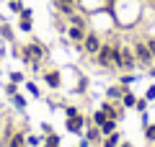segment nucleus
Returning a JSON list of instances; mask_svg holds the SVG:
<instances>
[{
	"label": "nucleus",
	"mask_w": 155,
	"mask_h": 147,
	"mask_svg": "<svg viewBox=\"0 0 155 147\" xmlns=\"http://www.w3.org/2000/svg\"><path fill=\"white\" fill-rule=\"evenodd\" d=\"M21 57H23V62L26 65H31V67H36L39 62L47 57V49L41 47V44H36V41H31V44H26V47L21 49Z\"/></svg>",
	"instance_id": "obj_2"
},
{
	"label": "nucleus",
	"mask_w": 155,
	"mask_h": 147,
	"mask_svg": "<svg viewBox=\"0 0 155 147\" xmlns=\"http://www.w3.org/2000/svg\"><path fill=\"white\" fill-rule=\"evenodd\" d=\"M122 44H101V49L96 52V65L98 67H114V60L119 54Z\"/></svg>",
	"instance_id": "obj_1"
},
{
	"label": "nucleus",
	"mask_w": 155,
	"mask_h": 147,
	"mask_svg": "<svg viewBox=\"0 0 155 147\" xmlns=\"http://www.w3.org/2000/svg\"><path fill=\"white\" fill-rule=\"evenodd\" d=\"M122 93H124V88H116V85H111L109 90H106V96H109L111 101H116V98H122Z\"/></svg>",
	"instance_id": "obj_16"
},
{
	"label": "nucleus",
	"mask_w": 155,
	"mask_h": 147,
	"mask_svg": "<svg viewBox=\"0 0 155 147\" xmlns=\"http://www.w3.org/2000/svg\"><path fill=\"white\" fill-rule=\"evenodd\" d=\"M8 147H26V137H23V132L8 134Z\"/></svg>",
	"instance_id": "obj_10"
},
{
	"label": "nucleus",
	"mask_w": 155,
	"mask_h": 147,
	"mask_svg": "<svg viewBox=\"0 0 155 147\" xmlns=\"http://www.w3.org/2000/svg\"><path fill=\"white\" fill-rule=\"evenodd\" d=\"M0 34H3V39H8V41L13 39V28L8 26V23H3V26H0Z\"/></svg>",
	"instance_id": "obj_20"
},
{
	"label": "nucleus",
	"mask_w": 155,
	"mask_h": 147,
	"mask_svg": "<svg viewBox=\"0 0 155 147\" xmlns=\"http://www.w3.org/2000/svg\"><path fill=\"white\" fill-rule=\"evenodd\" d=\"M145 98H147V101H155V85H150V88H147V93H145Z\"/></svg>",
	"instance_id": "obj_25"
},
{
	"label": "nucleus",
	"mask_w": 155,
	"mask_h": 147,
	"mask_svg": "<svg viewBox=\"0 0 155 147\" xmlns=\"http://www.w3.org/2000/svg\"><path fill=\"white\" fill-rule=\"evenodd\" d=\"M145 137H147V142H155V124L145 126Z\"/></svg>",
	"instance_id": "obj_21"
},
{
	"label": "nucleus",
	"mask_w": 155,
	"mask_h": 147,
	"mask_svg": "<svg viewBox=\"0 0 155 147\" xmlns=\"http://www.w3.org/2000/svg\"><path fill=\"white\" fill-rule=\"evenodd\" d=\"M114 67H116V70H134V67H137L134 52L122 47V49H119V54H116V60H114Z\"/></svg>",
	"instance_id": "obj_4"
},
{
	"label": "nucleus",
	"mask_w": 155,
	"mask_h": 147,
	"mask_svg": "<svg viewBox=\"0 0 155 147\" xmlns=\"http://www.w3.org/2000/svg\"><path fill=\"white\" fill-rule=\"evenodd\" d=\"M65 114H67V119H70V116H78V114H80V111H78L75 106H67V109H65Z\"/></svg>",
	"instance_id": "obj_24"
},
{
	"label": "nucleus",
	"mask_w": 155,
	"mask_h": 147,
	"mask_svg": "<svg viewBox=\"0 0 155 147\" xmlns=\"http://www.w3.org/2000/svg\"><path fill=\"white\" fill-rule=\"evenodd\" d=\"M13 106H16V109H26V101H23V96H18V93H13Z\"/></svg>",
	"instance_id": "obj_19"
},
{
	"label": "nucleus",
	"mask_w": 155,
	"mask_h": 147,
	"mask_svg": "<svg viewBox=\"0 0 155 147\" xmlns=\"http://www.w3.org/2000/svg\"><path fill=\"white\" fill-rule=\"evenodd\" d=\"M11 83H16V85L23 83V75H21V72H11Z\"/></svg>",
	"instance_id": "obj_23"
},
{
	"label": "nucleus",
	"mask_w": 155,
	"mask_h": 147,
	"mask_svg": "<svg viewBox=\"0 0 155 147\" xmlns=\"http://www.w3.org/2000/svg\"><path fill=\"white\" fill-rule=\"evenodd\" d=\"M101 39H98V34H85V39H83V44H80V47H83V52H88V54H96V52H98L101 49Z\"/></svg>",
	"instance_id": "obj_5"
},
{
	"label": "nucleus",
	"mask_w": 155,
	"mask_h": 147,
	"mask_svg": "<svg viewBox=\"0 0 155 147\" xmlns=\"http://www.w3.org/2000/svg\"><path fill=\"white\" fill-rule=\"evenodd\" d=\"M132 52H134V60H137V67H142V70H147L150 65H153V54H150V49H147V44L145 41H137L132 47Z\"/></svg>",
	"instance_id": "obj_3"
},
{
	"label": "nucleus",
	"mask_w": 155,
	"mask_h": 147,
	"mask_svg": "<svg viewBox=\"0 0 155 147\" xmlns=\"http://www.w3.org/2000/svg\"><path fill=\"white\" fill-rule=\"evenodd\" d=\"M83 126H85V119H83V114H78V116H70V119H67V132H72V134L83 132Z\"/></svg>",
	"instance_id": "obj_8"
},
{
	"label": "nucleus",
	"mask_w": 155,
	"mask_h": 147,
	"mask_svg": "<svg viewBox=\"0 0 155 147\" xmlns=\"http://www.w3.org/2000/svg\"><path fill=\"white\" fill-rule=\"evenodd\" d=\"M122 103H124V106H129V109H134V103H137V98H134L132 93H127V90H124V93H122Z\"/></svg>",
	"instance_id": "obj_15"
},
{
	"label": "nucleus",
	"mask_w": 155,
	"mask_h": 147,
	"mask_svg": "<svg viewBox=\"0 0 155 147\" xmlns=\"http://www.w3.org/2000/svg\"><path fill=\"white\" fill-rule=\"evenodd\" d=\"M147 103H150L147 98H137V103H134V109H137V111H140V114H142V111H145V109H147Z\"/></svg>",
	"instance_id": "obj_22"
},
{
	"label": "nucleus",
	"mask_w": 155,
	"mask_h": 147,
	"mask_svg": "<svg viewBox=\"0 0 155 147\" xmlns=\"http://www.w3.org/2000/svg\"><path fill=\"white\" fill-rule=\"evenodd\" d=\"M67 39H70L72 44H83V39H85V26H72L70 23V28H67Z\"/></svg>",
	"instance_id": "obj_7"
},
{
	"label": "nucleus",
	"mask_w": 155,
	"mask_h": 147,
	"mask_svg": "<svg viewBox=\"0 0 155 147\" xmlns=\"http://www.w3.org/2000/svg\"><path fill=\"white\" fill-rule=\"evenodd\" d=\"M101 111H104L109 119H114V121H119L124 116V111H122V106L119 103H111V101H106V103H101Z\"/></svg>",
	"instance_id": "obj_6"
},
{
	"label": "nucleus",
	"mask_w": 155,
	"mask_h": 147,
	"mask_svg": "<svg viewBox=\"0 0 155 147\" xmlns=\"http://www.w3.org/2000/svg\"><path fill=\"white\" fill-rule=\"evenodd\" d=\"M39 142H41V139H39V137H26V145H31V147H36Z\"/></svg>",
	"instance_id": "obj_27"
},
{
	"label": "nucleus",
	"mask_w": 155,
	"mask_h": 147,
	"mask_svg": "<svg viewBox=\"0 0 155 147\" xmlns=\"http://www.w3.org/2000/svg\"><path fill=\"white\" fill-rule=\"evenodd\" d=\"M60 3H70V5H78V0H60Z\"/></svg>",
	"instance_id": "obj_29"
},
{
	"label": "nucleus",
	"mask_w": 155,
	"mask_h": 147,
	"mask_svg": "<svg viewBox=\"0 0 155 147\" xmlns=\"http://www.w3.org/2000/svg\"><path fill=\"white\" fill-rule=\"evenodd\" d=\"M145 44H147L150 54H153V60H155V39H147V41H145Z\"/></svg>",
	"instance_id": "obj_26"
},
{
	"label": "nucleus",
	"mask_w": 155,
	"mask_h": 147,
	"mask_svg": "<svg viewBox=\"0 0 155 147\" xmlns=\"http://www.w3.org/2000/svg\"><path fill=\"white\" fill-rule=\"evenodd\" d=\"M44 147H60V137H57V134H47Z\"/></svg>",
	"instance_id": "obj_18"
},
{
	"label": "nucleus",
	"mask_w": 155,
	"mask_h": 147,
	"mask_svg": "<svg viewBox=\"0 0 155 147\" xmlns=\"http://www.w3.org/2000/svg\"><path fill=\"white\" fill-rule=\"evenodd\" d=\"M31 18H34V13L28 11V8H23L21 11V23H18L21 31H31Z\"/></svg>",
	"instance_id": "obj_9"
},
{
	"label": "nucleus",
	"mask_w": 155,
	"mask_h": 147,
	"mask_svg": "<svg viewBox=\"0 0 155 147\" xmlns=\"http://www.w3.org/2000/svg\"><path fill=\"white\" fill-rule=\"evenodd\" d=\"M28 85V93H34V96H39V88H36V83H26Z\"/></svg>",
	"instance_id": "obj_28"
},
{
	"label": "nucleus",
	"mask_w": 155,
	"mask_h": 147,
	"mask_svg": "<svg viewBox=\"0 0 155 147\" xmlns=\"http://www.w3.org/2000/svg\"><path fill=\"white\" fill-rule=\"evenodd\" d=\"M98 129H101V137H104V134L109 137V134H114V132H116V121H114V119H106Z\"/></svg>",
	"instance_id": "obj_11"
},
{
	"label": "nucleus",
	"mask_w": 155,
	"mask_h": 147,
	"mask_svg": "<svg viewBox=\"0 0 155 147\" xmlns=\"http://www.w3.org/2000/svg\"><path fill=\"white\" fill-rule=\"evenodd\" d=\"M44 80H47V85H49V88H57V85H60V83H62V77H60V72L49 70V72H47V75H44Z\"/></svg>",
	"instance_id": "obj_12"
},
{
	"label": "nucleus",
	"mask_w": 155,
	"mask_h": 147,
	"mask_svg": "<svg viewBox=\"0 0 155 147\" xmlns=\"http://www.w3.org/2000/svg\"><path fill=\"white\" fill-rule=\"evenodd\" d=\"M122 147H132V145H127V142H124V145H122Z\"/></svg>",
	"instance_id": "obj_30"
},
{
	"label": "nucleus",
	"mask_w": 155,
	"mask_h": 147,
	"mask_svg": "<svg viewBox=\"0 0 155 147\" xmlns=\"http://www.w3.org/2000/svg\"><path fill=\"white\" fill-rule=\"evenodd\" d=\"M85 139H88V142H101V129L93 124V126L88 129V134H85Z\"/></svg>",
	"instance_id": "obj_13"
},
{
	"label": "nucleus",
	"mask_w": 155,
	"mask_h": 147,
	"mask_svg": "<svg viewBox=\"0 0 155 147\" xmlns=\"http://www.w3.org/2000/svg\"><path fill=\"white\" fill-rule=\"evenodd\" d=\"M119 142H122V139H119V134L114 132V134H109L104 139V145H101V147H119Z\"/></svg>",
	"instance_id": "obj_14"
},
{
	"label": "nucleus",
	"mask_w": 155,
	"mask_h": 147,
	"mask_svg": "<svg viewBox=\"0 0 155 147\" xmlns=\"http://www.w3.org/2000/svg\"><path fill=\"white\" fill-rule=\"evenodd\" d=\"M106 119H109V116H106V114H104V111H101V109H98V111H96V114H93V124H96V126H101V124H104Z\"/></svg>",
	"instance_id": "obj_17"
}]
</instances>
